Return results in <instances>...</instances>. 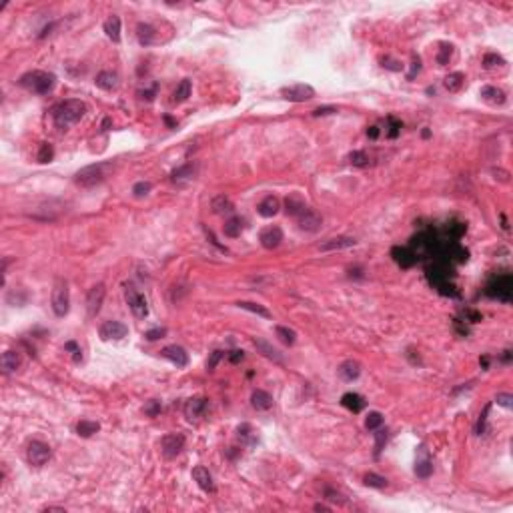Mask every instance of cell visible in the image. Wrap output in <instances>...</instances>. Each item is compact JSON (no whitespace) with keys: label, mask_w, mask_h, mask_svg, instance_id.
<instances>
[{"label":"cell","mask_w":513,"mask_h":513,"mask_svg":"<svg viewBox=\"0 0 513 513\" xmlns=\"http://www.w3.org/2000/svg\"><path fill=\"white\" fill-rule=\"evenodd\" d=\"M86 112V105L82 101H77V99H70V101H64L60 105H56L53 110V118L56 123V127L60 129H66L70 125H77L84 116Z\"/></svg>","instance_id":"cell-1"},{"label":"cell","mask_w":513,"mask_h":513,"mask_svg":"<svg viewBox=\"0 0 513 513\" xmlns=\"http://www.w3.org/2000/svg\"><path fill=\"white\" fill-rule=\"evenodd\" d=\"M110 168H112V166L107 164V162L88 164V166L81 168V170L75 175V183H77L79 187H82V189H92V187L101 185V183L107 179Z\"/></svg>","instance_id":"cell-2"},{"label":"cell","mask_w":513,"mask_h":513,"mask_svg":"<svg viewBox=\"0 0 513 513\" xmlns=\"http://www.w3.org/2000/svg\"><path fill=\"white\" fill-rule=\"evenodd\" d=\"M54 82H56V77L53 72H42V70H32V72H28L20 79V84L28 90L36 92V94L51 92L54 88Z\"/></svg>","instance_id":"cell-3"},{"label":"cell","mask_w":513,"mask_h":513,"mask_svg":"<svg viewBox=\"0 0 513 513\" xmlns=\"http://www.w3.org/2000/svg\"><path fill=\"white\" fill-rule=\"evenodd\" d=\"M70 309V293L66 281H56L53 289V311L56 317H64Z\"/></svg>","instance_id":"cell-4"},{"label":"cell","mask_w":513,"mask_h":513,"mask_svg":"<svg viewBox=\"0 0 513 513\" xmlns=\"http://www.w3.org/2000/svg\"><path fill=\"white\" fill-rule=\"evenodd\" d=\"M513 293V279L509 275H501L495 277L489 285H487V295L499 301H509Z\"/></svg>","instance_id":"cell-5"},{"label":"cell","mask_w":513,"mask_h":513,"mask_svg":"<svg viewBox=\"0 0 513 513\" xmlns=\"http://www.w3.org/2000/svg\"><path fill=\"white\" fill-rule=\"evenodd\" d=\"M281 96L289 103H305L315 96V88L311 84H291L281 88Z\"/></svg>","instance_id":"cell-6"},{"label":"cell","mask_w":513,"mask_h":513,"mask_svg":"<svg viewBox=\"0 0 513 513\" xmlns=\"http://www.w3.org/2000/svg\"><path fill=\"white\" fill-rule=\"evenodd\" d=\"M125 297H127V303H129V307H131V311H133V315H135L136 319H144V317L149 315V305H146V299L142 297V295L136 291L133 285H127V289H125Z\"/></svg>","instance_id":"cell-7"},{"label":"cell","mask_w":513,"mask_h":513,"mask_svg":"<svg viewBox=\"0 0 513 513\" xmlns=\"http://www.w3.org/2000/svg\"><path fill=\"white\" fill-rule=\"evenodd\" d=\"M51 447L46 445V443H42V441H30L28 443V449H27V459L30 465H34V467H42L46 461L51 459Z\"/></svg>","instance_id":"cell-8"},{"label":"cell","mask_w":513,"mask_h":513,"mask_svg":"<svg viewBox=\"0 0 513 513\" xmlns=\"http://www.w3.org/2000/svg\"><path fill=\"white\" fill-rule=\"evenodd\" d=\"M183 447H185V437H183L181 433H168V435H164L161 439L162 455H164L166 459L177 457V455L183 451Z\"/></svg>","instance_id":"cell-9"},{"label":"cell","mask_w":513,"mask_h":513,"mask_svg":"<svg viewBox=\"0 0 513 513\" xmlns=\"http://www.w3.org/2000/svg\"><path fill=\"white\" fill-rule=\"evenodd\" d=\"M101 339L103 341H120L129 335V327L118 321H107L101 325Z\"/></svg>","instance_id":"cell-10"},{"label":"cell","mask_w":513,"mask_h":513,"mask_svg":"<svg viewBox=\"0 0 513 513\" xmlns=\"http://www.w3.org/2000/svg\"><path fill=\"white\" fill-rule=\"evenodd\" d=\"M297 221H299V227H301L303 231H307V233H315V231H319L321 225H323L321 215H319L317 211H313V209H305V211L297 216Z\"/></svg>","instance_id":"cell-11"},{"label":"cell","mask_w":513,"mask_h":513,"mask_svg":"<svg viewBox=\"0 0 513 513\" xmlns=\"http://www.w3.org/2000/svg\"><path fill=\"white\" fill-rule=\"evenodd\" d=\"M105 293H107V289H105V285H103V283L94 285V287L88 291V297H86V309H88V315H90V317H94V315L101 311V305H103Z\"/></svg>","instance_id":"cell-12"},{"label":"cell","mask_w":513,"mask_h":513,"mask_svg":"<svg viewBox=\"0 0 513 513\" xmlns=\"http://www.w3.org/2000/svg\"><path fill=\"white\" fill-rule=\"evenodd\" d=\"M194 177H197V164L194 162H187V164H183V166H179L175 173H173V183L175 185H179V187H185V185H189L194 181Z\"/></svg>","instance_id":"cell-13"},{"label":"cell","mask_w":513,"mask_h":513,"mask_svg":"<svg viewBox=\"0 0 513 513\" xmlns=\"http://www.w3.org/2000/svg\"><path fill=\"white\" fill-rule=\"evenodd\" d=\"M161 355L164 359H168L170 363H175L177 367H187L189 365V353L185 351L183 347L179 345H168L161 351Z\"/></svg>","instance_id":"cell-14"},{"label":"cell","mask_w":513,"mask_h":513,"mask_svg":"<svg viewBox=\"0 0 513 513\" xmlns=\"http://www.w3.org/2000/svg\"><path fill=\"white\" fill-rule=\"evenodd\" d=\"M192 479L199 483V487L203 489V491H207V493H215V481H213V475L209 473V469L207 467H203V465H197L194 469H192Z\"/></svg>","instance_id":"cell-15"},{"label":"cell","mask_w":513,"mask_h":513,"mask_svg":"<svg viewBox=\"0 0 513 513\" xmlns=\"http://www.w3.org/2000/svg\"><path fill=\"white\" fill-rule=\"evenodd\" d=\"M259 241H261V245L265 249H277L281 245V241H283V231L279 227H269V229H265L261 233Z\"/></svg>","instance_id":"cell-16"},{"label":"cell","mask_w":513,"mask_h":513,"mask_svg":"<svg viewBox=\"0 0 513 513\" xmlns=\"http://www.w3.org/2000/svg\"><path fill=\"white\" fill-rule=\"evenodd\" d=\"M205 411H207V399L205 397H192L185 405V415H187V419H190V421L203 417Z\"/></svg>","instance_id":"cell-17"},{"label":"cell","mask_w":513,"mask_h":513,"mask_svg":"<svg viewBox=\"0 0 513 513\" xmlns=\"http://www.w3.org/2000/svg\"><path fill=\"white\" fill-rule=\"evenodd\" d=\"M136 36H138V42H140L142 46H151V44L159 42L157 30H155L153 25H149V22H140V25L136 27Z\"/></svg>","instance_id":"cell-18"},{"label":"cell","mask_w":513,"mask_h":513,"mask_svg":"<svg viewBox=\"0 0 513 513\" xmlns=\"http://www.w3.org/2000/svg\"><path fill=\"white\" fill-rule=\"evenodd\" d=\"M391 255H393V259H395L403 269L415 265V261H417V255H415L409 247H393V249H391Z\"/></svg>","instance_id":"cell-19"},{"label":"cell","mask_w":513,"mask_h":513,"mask_svg":"<svg viewBox=\"0 0 513 513\" xmlns=\"http://www.w3.org/2000/svg\"><path fill=\"white\" fill-rule=\"evenodd\" d=\"M481 99L491 107H501L505 103V92L497 86H483L481 88Z\"/></svg>","instance_id":"cell-20"},{"label":"cell","mask_w":513,"mask_h":513,"mask_svg":"<svg viewBox=\"0 0 513 513\" xmlns=\"http://www.w3.org/2000/svg\"><path fill=\"white\" fill-rule=\"evenodd\" d=\"M279 209H281V203H279V199L277 197H265L259 205H257V211H259V215L265 216V218H269V216H275L279 213Z\"/></svg>","instance_id":"cell-21"},{"label":"cell","mask_w":513,"mask_h":513,"mask_svg":"<svg viewBox=\"0 0 513 513\" xmlns=\"http://www.w3.org/2000/svg\"><path fill=\"white\" fill-rule=\"evenodd\" d=\"M20 363H22V357H20L18 351H6L0 359V365H2L4 373H16Z\"/></svg>","instance_id":"cell-22"},{"label":"cell","mask_w":513,"mask_h":513,"mask_svg":"<svg viewBox=\"0 0 513 513\" xmlns=\"http://www.w3.org/2000/svg\"><path fill=\"white\" fill-rule=\"evenodd\" d=\"M253 343H255V347H257V351L263 353L267 359L271 361H275V363H283V357H281V353L277 351L273 345H271L269 341H265V339H259V337H255L253 339Z\"/></svg>","instance_id":"cell-23"},{"label":"cell","mask_w":513,"mask_h":513,"mask_svg":"<svg viewBox=\"0 0 513 513\" xmlns=\"http://www.w3.org/2000/svg\"><path fill=\"white\" fill-rule=\"evenodd\" d=\"M251 405L255 407L257 411H267V409L273 407V397L263 389H255L253 395H251Z\"/></svg>","instance_id":"cell-24"},{"label":"cell","mask_w":513,"mask_h":513,"mask_svg":"<svg viewBox=\"0 0 513 513\" xmlns=\"http://www.w3.org/2000/svg\"><path fill=\"white\" fill-rule=\"evenodd\" d=\"M211 209H213L215 215H229V213L235 211V205L227 194H216L213 199V203H211Z\"/></svg>","instance_id":"cell-25"},{"label":"cell","mask_w":513,"mask_h":513,"mask_svg":"<svg viewBox=\"0 0 513 513\" xmlns=\"http://www.w3.org/2000/svg\"><path fill=\"white\" fill-rule=\"evenodd\" d=\"M355 239L353 237H335V239H329L325 241L319 249L321 251H341V249H349V247H355Z\"/></svg>","instance_id":"cell-26"},{"label":"cell","mask_w":513,"mask_h":513,"mask_svg":"<svg viewBox=\"0 0 513 513\" xmlns=\"http://www.w3.org/2000/svg\"><path fill=\"white\" fill-rule=\"evenodd\" d=\"M96 86L99 88H103V90H116V86H118V77L114 75V72H110V70H103V72H99L96 75Z\"/></svg>","instance_id":"cell-27"},{"label":"cell","mask_w":513,"mask_h":513,"mask_svg":"<svg viewBox=\"0 0 513 513\" xmlns=\"http://www.w3.org/2000/svg\"><path fill=\"white\" fill-rule=\"evenodd\" d=\"M105 32L107 36L112 40V42H118L120 40V18L118 16H108L107 22H105Z\"/></svg>","instance_id":"cell-28"},{"label":"cell","mask_w":513,"mask_h":513,"mask_svg":"<svg viewBox=\"0 0 513 513\" xmlns=\"http://www.w3.org/2000/svg\"><path fill=\"white\" fill-rule=\"evenodd\" d=\"M339 375L345 379V381H353L361 375V365L357 361H345L341 367H339Z\"/></svg>","instance_id":"cell-29"},{"label":"cell","mask_w":513,"mask_h":513,"mask_svg":"<svg viewBox=\"0 0 513 513\" xmlns=\"http://www.w3.org/2000/svg\"><path fill=\"white\" fill-rule=\"evenodd\" d=\"M285 207H287V215L291 216H299L307 207H305V201L297 197V194H291V197H287V201H285Z\"/></svg>","instance_id":"cell-30"},{"label":"cell","mask_w":513,"mask_h":513,"mask_svg":"<svg viewBox=\"0 0 513 513\" xmlns=\"http://www.w3.org/2000/svg\"><path fill=\"white\" fill-rule=\"evenodd\" d=\"M341 403L347 407L349 411H353V413H359V411L365 407L363 397H361V395H357V393H345V395H343V399H341Z\"/></svg>","instance_id":"cell-31"},{"label":"cell","mask_w":513,"mask_h":513,"mask_svg":"<svg viewBox=\"0 0 513 513\" xmlns=\"http://www.w3.org/2000/svg\"><path fill=\"white\" fill-rule=\"evenodd\" d=\"M223 231H225V235H227V237H231V239L239 237V235L243 233V218H239V216H233V218H229V221L225 223Z\"/></svg>","instance_id":"cell-32"},{"label":"cell","mask_w":513,"mask_h":513,"mask_svg":"<svg viewBox=\"0 0 513 513\" xmlns=\"http://www.w3.org/2000/svg\"><path fill=\"white\" fill-rule=\"evenodd\" d=\"M239 309H245V311H251V313H257L259 317H265V319H271V313L259 303H251V301H239L237 303Z\"/></svg>","instance_id":"cell-33"},{"label":"cell","mask_w":513,"mask_h":513,"mask_svg":"<svg viewBox=\"0 0 513 513\" xmlns=\"http://www.w3.org/2000/svg\"><path fill=\"white\" fill-rule=\"evenodd\" d=\"M463 82H465V77L461 75V72H453V75H449V77H445V81H443V86L449 90V92H459L461 86H463Z\"/></svg>","instance_id":"cell-34"},{"label":"cell","mask_w":513,"mask_h":513,"mask_svg":"<svg viewBox=\"0 0 513 513\" xmlns=\"http://www.w3.org/2000/svg\"><path fill=\"white\" fill-rule=\"evenodd\" d=\"M275 333H277V337H279L285 345H295V341H297V333H295L293 329H289V327L279 325V327H275Z\"/></svg>","instance_id":"cell-35"},{"label":"cell","mask_w":513,"mask_h":513,"mask_svg":"<svg viewBox=\"0 0 513 513\" xmlns=\"http://www.w3.org/2000/svg\"><path fill=\"white\" fill-rule=\"evenodd\" d=\"M99 429H101V425H99L96 421H88V419H82V421H79V425H77V433H79L81 437H90V435H94Z\"/></svg>","instance_id":"cell-36"},{"label":"cell","mask_w":513,"mask_h":513,"mask_svg":"<svg viewBox=\"0 0 513 513\" xmlns=\"http://www.w3.org/2000/svg\"><path fill=\"white\" fill-rule=\"evenodd\" d=\"M190 96V81H181V84L175 90V103H185Z\"/></svg>","instance_id":"cell-37"},{"label":"cell","mask_w":513,"mask_h":513,"mask_svg":"<svg viewBox=\"0 0 513 513\" xmlns=\"http://www.w3.org/2000/svg\"><path fill=\"white\" fill-rule=\"evenodd\" d=\"M54 157V149L53 144H48V142H42L40 144V149H38V155H36V161L38 162H51Z\"/></svg>","instance_id":"cell-38"},{"label":"cell","mask_w":513,"mask_h":513,"mask_svg":"<svg viewBox=\"0 0 513 513\" xmlns=\"http://www.w3.org/2000/svg\"><path fill=\"white\" fill-rule=\"evenodd\" d=\"M431 471H433V465L427 457H423V459L417 461V465H415V473H417L419 477H423V479H425V477H429V475H431Z\"/></svg>","instance_id":"cell-39"},{"label":"cell","mask_w":513,"mask_h":513,"mask_svg":"<svg viewBox=\"0 0 513 513\" xmlns=\"http://www.w3.org/2000/svg\"><path fill=\"white\" fill-rule=\"evenodd\" d=\"M383 425V415L379 413V411H371L369 415H367V419H365V427L367 429H371V431H375Z\"/></svg>","instance_id":"cell-40"},{"label":"cell","mask_w":513,"mask_h":513,"mask_svg":"<svg viewBox=\"0 0 513 513\" xmlns=\"http://www.w3.org/2000/svg\"><path fill=\"white\" fill-rule=\"evenodd\" d=\"M349 162L353 166H367L369 164V155L365 151H353L349 155Z\"/></svg>","instance_id":"cell-41"},{"label":"cell","mask_w":513,"mask_h":513,"mask_svg":"<svg viewBox=\"0 0 513 513\" xmlns=\"http://www.w3.org/2000/svg\"><path fill=\"white\" fill-rule=\"evenodd\" d=\"M365 485L383 489V487L387 485V479L381 477V475H377V473H367V475H365Z\"/></svg>","instance_id":"cell-42"},{"label":"cell","mask_w":513,"mask_h":513,"mask_svg":"<svg viewBox=\"0 0 513 513\" xmlns=\"http://www.w3.org/2000/svg\"><path fill=\"white\" fill-rule=\"evenodd\" d=\"M451 53H453V46H451V44H441V51L437 54V62H439L441 66H445V64L449 62V58H451Z\"/></svg>","instance_id":"cell-43"},{"label":"cell","mask_w":513,"mask_h":513,"mask_svg":"<svg viewBox=\"0 0 513 513\" xmlns=\"http://www.w3.org/2000/svg\"><path fill=\"white\" fill-rule=\"evenodd\" d=\"M499 64H503V58H501L499 54L489 53L483 56V66H485V68H493V66H499Z\"/></svg>","instance_id":"cell-44"},{"label":"cell","mask_w":513,"mask_h":513,"mask_svg":"<svg viewBox=\"0 0 513 513\" xmlns=\"http://www.w3.org/2000/svg\"><path fill=\"white\" fill-rule=\"evenodd\" d=\"M151 189H153V185L149 181H138L133 187V192H135V197H146L151 192Z\"/></svg>","instance_id":"cell-45"},{"label":"cell","mask_w":513,"mask_h":513,"mask_svg":"<svg viewBox=\"0 0 513 513\" xmlns=\"http://www.w3.org/2000/svg\"><path fill=\"white\" fill-rule=\"evenodd\" d=\"M465 225L463 223H449V227H447V233H449V237H453V239H459L461 235L465 233Z\"/></svg>","instance_id":"cell-46"},{"label":"cell","mask_w":513,"mask_h":513,"mask_svg":"<svg viewBox=\"0 0 513 513\" xmlns=\"http://www.w3.org/2000/svg\"><path fill=\"white\" fill-rule=\"evenodd\" d=\"M223 357H225V351H221V349H216V351L211 353V357H209V361H207V369H209V371H215L218 361H221Z\"/></svg>","instance_id":"cell-47"},{"label":"cell","mask_w":513,"mask_h":513,"mask_svg":"<svg viewBox=\"0 0 513 513\" xmlns=\"http://www.w3.org/2000/svg\"><path fill=\"white\" fill-rule=\"evenodd\" d=\"M495 401H497V405L505 407V409H511L513 407V395L511 393H497Z\"/></svg>","instance_id":"cell-48"},{"label":"cell","mask_w":513,"mask_h":513,"mask_svg":"<svg viewBox=\"0 0 513 513\" xmlns=\"http://www.w3.org/2000/svg\"><path fill=\"white\" fill-rule=\"evenodd\" d=\"M144 413L149 415V417H155V415H159L161 413V403L157 401V399H151L146 405H144Z\"/></svg>","instance_id":"cell-49"},{"label":"cell","mask_w":513,"mask_h":513,"mask_svg":"<svg viewBox=\"0 0 513 513\" xmlns=\"http://www.w3.org/2000/svg\"><path fill=\"white\" fill-rule=\"evenodd\" d=\"M375 449H377V453L385 447V443H387V431H383V429H375Z\"/></svg>","instance_id":"cell-50"},{"label":"cell","mask_w":513,"mask_h":513,"mask_svg":"<svg viewBox=\"0 0 513 513\" xmlns=\"http://www.w3.org/2000/svg\"><path fill=\"white\" fill-rule=\"evenodd\" d=\"M64 349H68V351H72L75 353V361H81V349H79V345L75 343V341H68L66 345H64Z\"/></svg>","instance_id":"cell-51"},{"label":"cell","mask_w":513,"mask_h":513,"mask_svg":"<svg viewBox=\"0 0 513 513\" xmlns=\"http://www.w3.org/2000/svg\"><path fill=\"white\" fill-rule=\"evenodd\" d=\"M164 333H166V329H153V331H146V335H144V337H146L149 341H155V339L162 337Z\"/></svg>","instance_id":"cell-52"},{"label":"cell","mask_w":513,"mask_h":513,"mask_svg":"<svg viewBox=\"0 0 513 513\" xmlns=\"http://www.w3.org/2000/svg\"><path fill=\"white\" fill-rule=\"evenodd\" d=\"M487 413H489V405H487L485 409H483V415H481V417H479V421H477V429H475V431L479 433V435H481V433H483V429H485V419H487Z\"/></svg>","instance_id":"cell-53"},{"label":"cell","mask_w":513,"mask_h":513,"mask_svg":"<svg viewBox=\"0 0 513 513\" xmlns=\"http://www.w3.org/2000/svg\"><path fill=\"white\" fill-rule=\"evenodd\" d=\"M333 112H337V108L335 107H323V108L313 110V116H325V114H333Z\"/></svg>","instance_id":"cell-54"},{"label":"cell","mask_w":513,"mask_h":513,"mask_svg":"<svg viewBox=\"0 0 513 513\" xmlns=\"http://www.w3.org/2000/svg\"><path fill=\"white\" fill-rule=\"evenodd\" d=\"M389 123H391V133H389V136H391V138H395L397 133H399V129H401V123H397L395 118H389Z\"/></svg>","instance_id":"cell-55"},{"label":"cell","mask_w":513,"mask_h":513,"mask_svg":"<svg viewBox=\"0 0 513 513\" xmlns=\"http://www.w3.org/2000/svg\"><path fill=\"white\" fill-rule=\"evenodd\" d=\"M383 66H387V68H391V70H401L399 62H395V60H389V58H383Z\"/></svg>","instance_id":"cell-56"},{"label":"cell","mask_w":513,"mask_h":513,"mask_svg":"<svg viewBox=\"0 0 513 513\" xmlns=\"http://www.w3.org/2000/svg\"><path fill=\"white\" fill-rule=\"evenodd\" d=\"M243 357H245V353L243 351H233L231 355H229V359H231V363H239V361H243Z\"/></svg>","instance_id":"cell-57"},{"label":"cell","mask_w":513,"mask_h":513,"mask_svg":"<svg viewBox=\"0 0 513 513\" xmlns=\"http://www.w3.org/2000/svg\"><path fill=\"white\" fill-rule=\"evenodd\" d=\"M327 495H329V499H333V501H339V503H343V499H341V495H339V493H335V491L327 489Z\"/></svg>","instance_id":"cell-58"},{"label":"cell","mask_w":513,"mask_h":513,"mask_svg":"<svg viewBox=\"0 0 513 513\" xmlns=\"http://www.w3.org/2000/svg\"><path fill=\"white\" fill-rule=\"evenodd\" d=\"M493 175H499V181H503V183H507V181H509V179H507L509 175H507L505 170H493Z\"/></svg>","instance_id":"cell-59"},{"label":"cell","mask_w":513,"mask_h":513,"mask_svg":"<svg viewBox=\"0 0 513 513\" xmlns=\"http://www.w3.org/2000/svg\"><path fill=\"white\" fill-rule=\"evenodd\" d=\"M367 135L371 136V138H377V136H379V129H377V127H371V129L367 131Z\"/></svg>","instance_id":"cell-60"},{"label":"cell","mask_w":513,"mask_h":513,"mask_svg":"<svg viewBox=\"0 0 513 513\" xmlns=\"http://www.w3.org/2000/svg\"><path fill=\"white\" fill-rule=\"evenodd\" d=\"M164 123H166L168 127H177V123H175V120H173L170 116H164Z\"/></svg>","instance_id":"cell-61"},{"label":"cell","mask_w":513,"mask_h":513,"mask_svg":"<svg viewBox=\"0 0 513 513\" xmlns=\"http://www.w3.org/2000/svg\"><path fill=\"white\" fill-rule=\"evenodd\" d=\"M315 509H317V511H329V507H327V505H321V503H317Z\"/></svg>","instance_id":"cell-62"},{"label":"cell","mask_w":513,"mask_h":513,"mask_svg":"<svg viewBox=\"0 0 513 513\" xmlns=\"http://www.w3.org/2000/svg\"><path fill=\"white\" fill-rule=\"evenodd\" d=\"M44 511H64V509H60V507H46Z\"/></svg>","instance_id":"cell-63"},{"label":"cell","mask_w":513,"mask_h":513,"mask_svg":"<svg viewBox=\"0 0 513 513\" xmlns=\"http://www.w3.org/2000/svg\"><path fill=\"white\" fill-rule=\"evenodd\" d=\"M110 127V118H105V123H103V129H108Z\"/></svg>","instance_id":"cell-64"}]
</instances>
